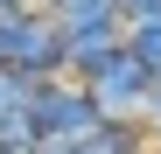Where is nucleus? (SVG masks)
Segmentation results:
<instances>
[{"label":"nucleus","mask_w":161,"mask_h":154,"mask_svg":"<svg viewBox=\"0 0 161 154\" xmlns=\"http://www.w3.org/2000/svg\"><path fill=\"white\" fill-rule=\"evenodd\" d=\"M63 56H70V35H63V21L49 7H28L14 21H0V63L7 70L42 84V77H63Z\"/></svg>","instance_id":"f257e3e1"},{"label":"nucleus","mask_w":161,"mask_h":154,"mask_svg":"<svg viewBox=\"0 0 161 154\" xmlns=\"http://www.w3.org/2000/svg\"><path fill=\"white\" fill-rule=\"evenodd\" d=\"M28 112H35V126H42V140H84L91 126L105 119L98 98H91V84H77L70 70H63V77H42V84L28 91Z\"/></svg>","instance_id":"f03ea898"},{"label":"nucleus","mask_w":161,"mask_h":154,"mask_svg":"<svg viewBox=\"0 0 161 154\" xmlns=\"http://www.w3.org/2000/svg\"><path fill=\"white\" fill-rule=\"evenodd\" d=\"M147 91H154V70L133 56V49H119V56L91 77V98H98L105 119H140L147 112Z\"/></svg>","instance_id":"7ed1b4c3"},{"label":"nucleus","mask_w":161,"mask_h":154,"mask_svg":"<svg viewBox=\"0 0 161 154\" xmlns=\"http://www.w3.org/2000/svg\"><path fill=\"white\" fill-rule=\"evenodd\" d=\"M119 49H126V21H112V28H77V35H70V56H63V70L77 77V84H91V77H98L105 63L119 56Z\"/></svg>","instance_id":"20e7f679"},{"label":"nucleus","mask_w":161,"mask_h":154,"mask_svg":"<svg viewBox=\"0 0 161 154\" xmlns=\"http://www.w3.org/2000/svg\"><path fill=\"white\" fill-rule=\"evenodd\" d=\"M42 7L63 21V35H77V28H112V21H126V14H119V0H42Z\"/></svg>","instance_id":"39448f33"},{"label":"nucleus","mask_w":161,"mask_h":154,"mask_svg":"<svg viewBox=\"0 0 161 154\" xmlns=\"http://www.w3.org/2000/svg\"><path fill=\"white\" fill-rule=\"evenodd\" d=\"M42 147V126L28 105H14V112H0V154H35Z\"/></svg>","instance_id":"423d86ee"},{"label":"nucleus","mask_w":161,"mask_h":154,"mask_svg":"<svg viewBox=\"0 0 161 154\" xmlns=\"http://www.w3.org/2000/svg\"><path fill=\"white\" fill-rule=\"evenodd\" d=\"M126 49L161 77V21H126Z\"/></svg>","instance_id":"0eeeda50"},{"label":"nucleus","mask_w":161,"mask_h":154,"mask_svg":"<svg viewBox=\"0 0 161 154\" xmlns=\"http://www.w3.org/2000/svg\"><path fill=\"white\" fill-rule=\"evenodd\" d=\"M28 91H35V77H21L0 63V112H14V105H28Z\"/></svg>","instance_id":"6e6552de"},{"label":"nucleus","mask_w":161,"mask_h":154,"mask_svg":"<svg viewBox=\"0 0 161 154\" xmlns=\"http://www.w3.org/2000/svg\"><path fill=\"white\" fill-rule=\"evenodd\" d=\"M140 119H147V140L161 147V77H154V91H147V112H140Z\"/></svg>","instance_id":"1a4fd4ad"},{"label":"nucleus","mask_w":161,"mask_h":154,"mask_svg":"<svg viewBox=\"0 0 161 154\" xmlns=\"http://www.w3.org/2000/svg\"><path fill=\"white\" fill-rule=\"evenodd\" d=\"M119 14H126V21H161V0H126Z\"/></svg>","instance_id":"9d476101"},{"label":"nucleus","mask_w":161,"mask_h":154,"mask_svg":"<svg viewBox=\"0 0 161 154\" xmlns=\"http://www.w3.org/2000/svg\"><path fill=\"white\" fill-rule=\"evenodd\" d=\"M147 154H161V147H147Z\"/></svg>","instance_id":"9b49d317"},{"label":"nucleus","mask_w":161,"mask_h":154,"mask_svg":"<svg viewBox=\"0 0 161 154\" xmlns=\"http://www.w3.org/2000/svg\"><path fill=\"white\" fill-rule=\"evenodd\" d=\"M119 7H126V0H119Z\"/></svg>","instance_id":"f8f14e48"}]
</instances>
